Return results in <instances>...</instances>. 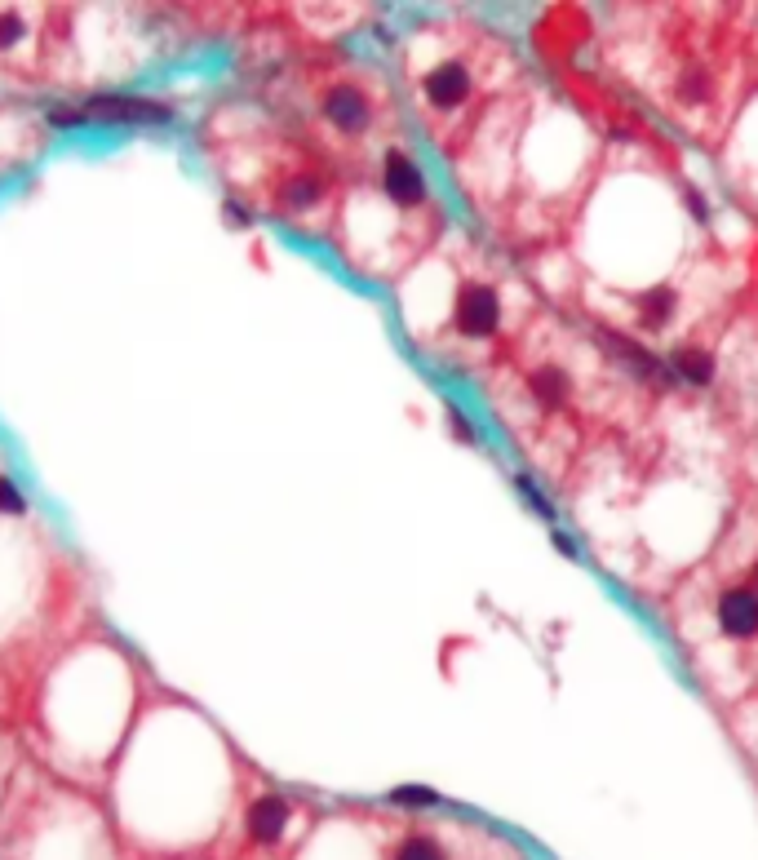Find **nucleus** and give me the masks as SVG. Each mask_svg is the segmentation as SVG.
<instances>
[{"label": "nucleus", "mask_w": 758, "mask_h": 860, "mask_svg": "<svg viewBox=\"0 0 758 860\" xmlns=\"http://www.w3.org/2000/svg\"><path fill=\"white\" fill-rule=\"evenodd\" d=\"M395 860H448L444 856V847L435 843V838H404V843H399V852H395Z\"/></svg>", "instance_id": "nucleus-10"}, {"label": "nucleus", "mask_w": 758, "mask_h": 860, "mask_svg": "<svg viewBox=\"0 0 758 860\" xmlns=\"http://www.w3.org/2000/svg\"><path fill=\"white\" fill-rule=\"evenodd\" d=\"M674 320H679V293L665 289V284L634 298V324H639L643 333H665Z\"/></svg>", "instance_id": "nucleus-5"}, {"label": "nucleus", "mask_w": 758, "mask_h": 860, "mask_svg": "<svg viewBox=\"0 0 758 860\" xmlns=\"http://www.w3.org/2000/svg\"><path fill=\"white\" fill-rule=\"evenodd\" d=\"M85 116L94 120H169L173 111L165 102H147V98H94L85 107Z\"/></svg>", "instance_id": "nucleus-6"}, {"label": "nucleus", "mask_w": 758, "mask_h": 860, "mask_svg": "<svg viewBox=\"0 0 758 860\" xmlns=\"http://www.w3.org/2000/svg\"><path fill=\"white\" fill-rule=\"evenodd\" d=\"M320 196H324V182L311 178V173H297V178H289V182L280 187V204H284V209H293V213H302V209H311V204H320Z\"/></svg>", "instance_id": "nucleus-9"}, {"label": "nucleus", "mask_w": 758, "mask_h": 860, "mask_svg": "<svg viewBox=\"0 0 758 860\" xmlns=\"http://www.w3.org/2000/svg\"><path fill=\"white\" fill-rule=\"evenodd\" d=\"M395 803H413V807H430L435 803V794L422 790V785H404V790H395Z\"/></svg>", "instance_id": "nucleus-13"}, {"label": "nucleus", "mask_w": 758, "mask_h": 860, "mask_svg": "<svg viewBox=\"0 0 758 860\" xmlns=\"http://www.w3.org/2000/svg\"><path fill=\"white\" fill-rule=\"evenodd\" d=\"M0 510H5V515H23V510H27L23 493L14 488V479H9V475H0Z\"/></svg>", "instance_id": "nucleus-11"}, {"label": "nucleus", "mask_w": 758, "mask_h": 860, "mask_svg": "<svg viewBox=\"0 0 758 860\" xmlns=\"http://www.w3.org/2000/svg\"><path fill=\"white\" fill-rule=\"evenodd\" d=\"M462 342H493V337L506 329V302H501V289L493 280H479V275H466L457 284L453 298V324H448Z\"/></svg>", "instance_id": "nucleus-3"}, {"label": "nucleus", "mask_w": 758, "mask_h": 860, "mask_svg": "<svg viewBox=\"0 0 758 860\" xmlns=\"http://www.w3.org/2000/svg\"><path fill=\"white\" fill-rule=\"evenodd\" d=\"M320 116L329 120L337 133H346V138H364V133L373 129V120H377V107H373V98H368L364 85H355V80H337V85L324 89Z\"/></svg>", "instance_id": "nucleus-4"}, {"label": "nucleus", "mask_w": 758, "mask_h": 860, "mask_svg": "<svg viewBox=\"0 0 758 860\" xmlns=\"http://www.w3.org/2000/svg\"><path fill=\"white\" fill-rule=\"evenodd\" d=\"M670 360H674V373L688 377V382H696V386H705L714 377V351L710 346H701V342H683Z\"/></svg>", "instance_id": "nucleus-8"}, {"label": "nucleus", "mask_w": 758, "mask_h": 860, "mask_svg": "<svg viewBox=\"0 0 758 860\" xmlns=\"http://www.w3.org/2000/svg\"><path fill=\"white\" fill-rule=\"evenodd\" d=\"M714 634L732 648H758V586L745 572H732L710 595Z\"/></svg>", "instance_id": "nucleus-2"}, {"label": "nucleus", "mask_w": 758, "mask_h": 860, "mask_svg": "<svg viewBox=\"0 0 758 860\" xmlns=\"http://www.w3.org/2000/svg\"><path fill=\"white\" fill-rule=\"evenodd\" d=\"M23 18L18 14H0V49H9V45H18V40H23Z\"/></svg>", "instance_id": "nucleus-12"}, {"label": "nucleus", "mask_w": 758, "mask_h": 860, "mask_svg": "<svg viewBox=\"0 0 758 860\" xmlns=\"http://www.w3.org/2000/svg\"><path fill=\"white\" fill-rule=\"evenodd\" d=\"M284 825H289V803L280 794H262L249 807V838L253 843H280Z\"/></svg>", "instance_id": "nucleus-7"}, {"label": "nucleus", "mask_w": 758, "mask_h": 860, "mask_svg": "<svg viewBox=\"0 0 758 860\" xmlns=\"http://www.w3.org/2000/svg\"><path fill=\"white\" fill-rule=\"evenodd\" d=\"M501 63L506 54L484 32H462L417 71V98H422L435 138H444L448 147H462V138L475 129L479 107L497 89Z\"/></svg>", "instance_id": "nucleus-1"}]
</instances>
